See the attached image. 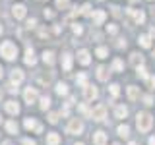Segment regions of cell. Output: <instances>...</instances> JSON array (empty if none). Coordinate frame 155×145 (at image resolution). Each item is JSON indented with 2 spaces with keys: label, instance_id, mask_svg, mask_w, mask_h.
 Returning a JSON list of instances; mask_svg holds the SVG:
<instances>
[{
  "label": "cell",
  "instance_id": "39",
  "mask_svg": "<svg viewBox=\"0 0 155 145\" xmlns=\"http://www.w3.org/2000/svg\"><path fill=\"white\" fill-rule=\"evenodd\" d=\"M107 31H109L110 35H114V33H116V25H109V27H107Z\"/></svg>",
  "mask_w": 155,
  "mask_h": 145
},
{
  "label": "cell",
  "instance_id": "38",
  "mask_svg": "<svg viewBox=\"0 0 155 145\" xmlns=\"http://www.w3.org/2000/svg\"><path fill=\"white\" fill-rule=\"evenodd\" d=\"M147 85L149 87H155V76H147Z\"/></svg>",
  "mask_w": 155,
  "mask_h": 145
},
{
  "label": "cell",
  "instance_id": "6",
  "mask_svg": "<svg viewBox=\"0 0 155 145\" xmlns=\"http://www.w3.org/2000/svg\"><path fill=\"white\" fill-rule=\"evenodd\" d=\"M23 99H25L27 105L35 103V101H37V91H35V87H27V89L23 91Z\"/></svg>",
  "mask_w": 155,
  "mask_h": 145
},
{
  "label": "cell",
  "instance_id": "42",
  "mask_svg": "<svg viewBox=\"0 0 155 145\" xmlns=\"http://www.w3.org/2000/svg\"><path fill=\"white\" fill-rule=\"evenodd\" d=\"M81 31H84V29H81V25H78V23H76V25H74V33H78V35H80Z\"/></svg>",
  "mask_w": 155,
  "mask_h": 145
},
{
  "label": "cell",
  "instance_id": "4",
  "mask_svg": "<svg viewBox=\"0 0 155 145\" xmlns=\"http://www.w3.org/2000/svg\"><path fill=\"white\" fill-rule=\"evenodd\" d=\"M105 114H107V108H105V105H97L93 110H91V118L97 120V122H101V120L105 118Z\"/></svg>",
  "mask_w": 155,
  "mask_h": 145
},
{
  "label": "cell",
  "instance_id": "13",
  "mask_svg": "<svg viewBox=\"0 0 155 145\" xmlns=\"http://www.w3.org/2000/svg\"><path fill=\"white\" fill-rule=\"evenodd\" d=\"M130 64H132L134 68L142 66V64H143V58H142V54H138V52H132V54H130Z\"/></svg>",
  "mask_w": 155,
  "mask_h": 145
},
{
  "label": "cell",
  "instance_id": "19",
  "mask_svg": "<svg viewBox=\"0 0 155 145\" xmlns=\"http://www.w3.org/2000/svg\"><path fill=\"white\" fill-rule=\"evenodd\" d=\"M23 81V72L21 70H12V83H21Z\"/></svg>",
  "mask_w": 155,
  "mask_h": 145
},
{
  "label": "cell",
  "instance_id": "51",
  "mask_svg": "<svg viewBox=\"0 0 155 145\" xmlns=\"http://www.w3.org/2000/svg\"><path fill=\"white\" fill-rule=\"evenodd\" d=\"M76 145H84V143H76Z\"/></svg>",
  "mask_w": 155,
  "mask_h": 145
},
{
  "label": "cell",
  "instance_id": "21",
  "mask_svg": "<svg viewBox=\"0 0 155 145\" xmlns=\"http://www.w3.org/2000/svg\"><path fill=\"white\" fill-rule=\"evenodd\" d=\"M138 97H140V91H138V87L130 85V87H128V99H130V101H136Z\"/></svg>",
  "mask_w": 155,
  "mask_h": 145
},
{
  "label": "cell",
  "instance_id": "25",
  "mask_svg": "<svg viewBox=\"0 0 155 145\" xmlns=\"http://www.w3.org/2000/svg\"><path fill=\"white\" fill-rule=\"evenodd\" d=\"M95 54L99 56V58H107V54H109V48H105V47H99L95 50Z\"/></svg>",
  "mask_w": 155,
  "mask_h": 145
},
{
  "label": "cell",
  "instance_id": "56",
  "mask_svg": "<svg viewBox=\"0 0 155 145\" xmlns=\"http://www.w3.org/2000/svg\"><path fill=\"white\" fill-rule=\"evenodd\" d=\"M153 56H155V54H153Z\"/></svg>",
  "mask_w": 155,
  "mask_h": 145
},
{
  "label": "cell",
  "instance_id": "14",
  "mask_svg": "<svg viewBox=\"0 0 155 145\" xmlns=\"http://www.w3.org/2000/svg\"><path fill=\"white\" fill-rule=\"evenodd\" d=\"M93 141H95V145H105V143H107L105 132H95V134H93Z\"/></svg>",
  "mask_w": 155,
  "mask_h": 145
},
{
  "label": "cell",
  "instance_id": "2",
  "mask_svg": "<svg viewBox=\"0 0 155 145\" xmlns=\"http://www.w3.org/2000/svg\"><path fill=\"white\" fill-rule=\"evenodd\" d=\"M0 54L6 58V60H14V58L18 56V47L14 45L12 41H4L2 45H0Z\"/></svg>",
  "mask_w": 155,
  "mask_h": 145
},
{
  "label": "cell",
  "instance_id": "52",
  "mask_svg": "<svg viewBox=\"0 0 155 145\" xmlns=\"http://www.w3.org/2000/svg\"><path fill=\"white\" fill-rule=\"evenodd\" d=\"M130 145H136V143H134V141H132V143H130Z\"/></svg>",
  "mask_w": 155,
  "mask_h": 145
},
{
  "label": "cell",
  "instance_id": "17",
  "mask_svg": "<svg viewBox=\"0 0 155 145\" xmlns=\"http://www.w3.org/2000/svg\"><path fill=\"white\" fill-rule=\"evenodd\" d=\"M35 62H37V58H35L33 48H27V52H25V64H27V66H33Z\"/></svg>",
  "mask_w": 155,
  "mask_h": 145
},
{
  "label": "cell",
  "instance_id": "33",
  "mask_svg": "<svg viewBox=\"0 0 155 145\" xmlns=\"http://www.w3.org/2000/svg\"><path fill=\"white\" fill-rule=\"evenodd\" d=\"M118 93H120L118 85H116V83H113V85H110V95H113V97H118Z\"/></svg>",
  "mask_w": 155,
  "mask_h": 145
},
{
  "label": "cell",
  "instance_id": "20",
  "mask_svg": "<svg viewBox=\"0 0 155 145\" xmlns=\"http://www.w3.org/2000/svg\"><path fill=\"white\" fill-rule=\"evenodd\" d=\"M60 143V135L58 134H48L47 135V145H58Z\"/></svg>",
  "mask_w": 155,
  "mask_h": 145
},
{
  "label": "cell",
  "instance_id": "44",
  "mask_svg": "<svg viewBox=\"0 0 155 145\" xmlns=\"http://www.w3.org/2000/svg\"><path fill=\"white\" fill-rule=\"evenodd\" d=\"M52 16H54V14H52V12H51V10H48V12H47V10H45V18H48V19H51Z\"/></svg>",
  "mask_w": 155,
  "mask_h": 145
},
{
  "label": "cell",
  "instance_id": "31",
  "mask_svg": "<svg viewBox=\"0 0 155 145\" xmlns=\"http://www.w3.org/2000/svg\"><path fill=\"white\" fill-rule=\"evenodd\" d=\"M138 76L143 77V79H147V70H145L143 66H138Z\"/></svg>",
  "mask_w": 155,
  "mask_h": 145
},
{
  "label": "cell",
  "instance_id": "10",
  "mask_svg": "<svg viewBox=\"0 0 155 145\" xmlns=\"http://www.w3.org/2000/svg\"><path fill=\"white\" fill-rule=\"evenodd\" d=\"M89 60H91V58H89V52H87L85 48L78 52V62H80L81 66H87V64H89Z\"/></svg>",
  "mask_w": 155,
  "mask_h": 145
},
{
  "label": "cell",
  "instance_id": "34",
  "mask_svg": "<svg viewBox=\"0 0 155 145\" xmlns=\"http://www.w3.org/2000/svg\"><path fill=\"white\" fill-rule=\"evenodd\" d=\"M48 122H51V124H56L58 122V114L56 112H51V114H48Z\"/></svg>",
  "mask_w": 155,
  "mask_h": 145
},
{
  "label": "cell",
  "instance_id": "54",
  "mask_svg": "<svg viewBox=\"0 0 155 145\" xmlns=\"http://www.w3.org/2000/svg\"><path fill=\"white\" fill-rule=\"evenodd\" d=\"M114 145H120V143H114Z\"/></svg>",
  "mask_w": 155,
  "mask_h": 145
},
{
  "label": "cell",
  "instance_id": "43",
  "mask_svg": "<svg viewBox=\"0 0 155 145\" xmlns=\"http://www.w3.org/2000/svg\"><path fill=\"white\" fill-rule=\"evenodd\" d=\"M23 145H35V141L33 139H23Z\"/></svg>",
  "mask_w": 155,
  "mask_h": 145
},
{
  "label": "cell",
  "instance_id": "32",
  "mask_svg": "<svg viewBox=\"0 0 155 145\" xmlns=\"http://www.w3.org/2000/svg\"><path fill=\"white\" fill-rule=\"evenodd\" d=\"M113 70H114V72H120V70H122V62H120L118 58L113 62Z\"/></svg>",
  "mask_w": 155,
  "mask_h": 145
},
{
  "label": "cell",
  "instance_id": "41",
  "mask_svg": "<svg viewBox=\"0 0 155 145\" xmlns=\"http://www.w3.org/2000/svg\"><path fill=\"white\" fill-rule=\"evenodd\" d=\"M143 101H145V105H153V99H151L149 95H145V97H143Z\"/></svg>",
  "mask_w": 155,
  "mask_h": 145
},
{
  "label": "cell",
  "instance_id": "29",
  "mask_svg": "<svg viewBox=\"0 0 155 145\" xmlns=\"http://www.w3.org/2000/svg\"><path fill=\"white\" fill-rule=\"evenodd\" d=\"M48 106H51V99H48V97H43V99H41V108L47 110Z\"/></svg>",
  "mask_w": 155,
  "mask_h": 145
},
{
  "label": "cell",
  "instance_id": "55",
  "mask_svg": "<svg viewBox=\"0 0 155 145\" xmlns=\"http://www.w3.org/2000/svg\"><path fill=\"white\" fill-rule=\"evenodd\" d=\"M4 145H10V143H4Z\"/></svg>",
  "mask_w": 155,
  "mask_h": 145
},
{
  "label": "cell",
  "instance_id": "24",
  "mask_svg": "<svg viewBox=\"0 0 155 145\" xmlns=\"http://www.w3.org/2000/svg\"><path fill=\"white\" fill-rule=\"evenodd\" d=\"M140 45H142L143 48H149L151 47V41H149L147 35H140Z\"/></svg>",
  "mask_w": 155,
  "mask_h": 145
},
{
  "label": "cell",
  "instance_id": "16",
  "mask_svg": "<svg viewBox=\"0 0 155 145\" xmlns=\"http://www.w3.org/2000/svg\"><path fill=\"white\" fill-rule=\"evenodd\" d=\"M97 79H101V81H107V79H109V70H107L105 66H99V68H97Z\"/></svg>",
  "mask_w": 155,
  "mask_h": 145
},
{
  "label": "cell",
  "instance_id": "40",
  "mask_svg": "<svg viewBox=\"0 0 155 145\" xmlns=\"http://www.w3.org/2000/svg\"><path fill=\"white\" fill-rule=\"evenodd\" d=\"M35 25H37V19H29V21H27V27H29V29L35 27Z\"/></svg>",
  "mask_w": 155,
  "mask_h": 145
},
{
  "label": "cell",
  "instance_id": "1",
  "mask_svg": "<svg viewBox=\"0 0 155 145\" xmlns=\"http://www.w3.org/2000/svg\"><path fill=\"white\" fill-rule=\"evenodd\" d=\"M136 126H138V130L142 134L149 132V130H151V126H153L151 114H149V112H138V116H136Z\"/></svg>",
  "mask_w": 155,
  "mask_h": 145
},
{
  "label": "cell",
  "instance_id": "7",
  "mask_svg": "<svg viewBox=\"0 0 155 145\" xmlns=\"http://www.w3.org/2000/svg\"><path fill=\"white\" fill-rule=\"evenodd\" d=\"M25 128H27V130H35L37 134H41V132H43V126H41V124H37V122H35V118H25Z\"/></svg>",
  "mask_w": 155,
  "mask_h": 145
},
{
  "label": "cell",
  "instance_id": "22",
  "mask_svg": "<svg viewBox=\"0 0 155 145\" xmlns=\"http://www.w3.org/2000/svg\"><path fill=\"white\" fill-rule=\"evenodd\" d=\"M126 114H128V108H126V106H116V108H114V116H116V118H126Z\"/></svg>",
  "mask_w": 155,
  "mask_h": 145
},
{
  "label": "cell",
  "instance_id": "49",
  "mask_svg": "<svg viewBox=\"0 0 155 145\" xmlns=\"http://www.w3.org/2000/svg\"><path fill=\"white\" fill-rule=\"evenodd\" d=\"M0 99H2V91H0Z\"/></svg>",
  "mask_w": 155,
  "mask_h": 145
},
{
  "label": "cell",
  "instance_id": "48",
  "mask_svg": "<svg viewBox=\"0 0 155 145\" xmlns=\"http://www.w3.org/2000/svg\"><path fill=\"white\" fill-rule=\"evenodd\" d=\"M0 77H2V66H0Z\"/></svg>",
  "mask_w": 155,
  "mask_h": 145
},
{
  "label": "cell",
  "instance_id": "36",
  "mask_svg": "<svg viewBox=\"0 0 155 145\" xmlns=\"http://www.w3.org/2000/svg\"><path fill=\"white\" fill-rule=\"evenodd\" d=\"M80 112H81V114H85V116H91V112H89V108H87L85 105H80Z\"/></svg>",
  "mask_w": 155,
  "mask_h": 145
},
{
  "label": "cell",
  "instance_id": "46",
  "mask_svg": "<svg viewBox=\"0 0 155 145\" xmlns=\"http://www.w3.org/2000/svg\"><path fill=\"white\" fill-rule=\"evenodd\" d=\"M149 37H153V39H155V27L149 29Z\"/></svg>",
  "mask_w": 155,
  "mask_h": 145
},
{
  "label": "cell",
  "instance_id": "18",
  "mask_svg": "<svg viewBox=\"0 0 155 145\" xmlns=\"http://www.w3.org/2000/svg\"><path fill=\"white\" fill-rule=\"evenodd\" d=\"M6 110L10 114H18L19 112V105L16 103V101H8V103H6Z\"/></svg>",
  "mask_w": 155,
  "mask_h": 145
},
{
  "label": "cell",
  "instance_id": "3",
  "mask_svg": "<svg viewBox=\"0 0 155 145\" xmlns=\"http://www.w3.org/2000/svg\"><path fill=\"white\" fill-rule=\"evenodd\" d=\"M66 132L72 134V135L81 134V132H84V124H81V120H78V118L70 120V122H68V126H66Z\"/></svg>",
  "mask_w": 155,
  "mask_h": 145
},
{
  "label": "cell",
  "instance_id": "23",
  "mask_svg": "<svg viewBox=\"0 0 155 145\" xmlns=\"http://www.w3.org/2000/svg\"><path fill=\"white\" fill-rule=\"evenodd\" d=\"M6 130H8V134H18V124L14 120H10V122H6Z\"/></svg>",
  "mask_w": 155,
  "mask_h": 145
},
{
  "label": "cell",
  "instance_id": "9",
  "mask_svg": "<svg viewBox=\"0 0 155 145\" xmlns=\"http://www.w3.org/2000/svg\"><path fill=\"white\" fill-rule=\"evenodd\" d=\"M12 14H14V18H16V19H23V18H25V6H23V4L14 6L12 8Z\"/></svg>",
  "mask_w": 155,
  "mask_h": 145
},
{
  "label": "cell",
  "instance_id": "15",
  "mask_svg": "<svg viewBox=\"0 0 155 145\" xmlns=\"http://www.w3.org/2000/svg\"><path fill=\"white\" fill-rule=\"evenodd\" d=\"M43 62L48 64V66H52V64H54V52H52V50H45V52H43Z\"/></svg>",
  "mask_w": 155,
  "mask_h": 145
},
{
  "label": "cell",
  "instance_id": "26",
  "mask_svg": "<svg viewBox=\"0 0 155 145\" xmlns=\"http://www.w3.org/2000/svg\"><path fill=\"white\" fill-rule=\"evenodd\" d=\"M128 134H130V128L128 126H118V135H122V137H128Z\"/></svg>",
  "mask_w": 155,
  "mask_h": 145
},
{
  "label": "cell",
  "instance_id": "45",
  "mask_svg": "<svg viewBox=\"0 0 155 145\" xmlns=\"http://www.w3.org/2000/svg\"><path fill=\"white\" fill-rule=\"evenodd\" d=\"M116 45H118L120 48H122V47H126V41H122V39H118V43H116Z\"/></svg>",
  "mask_w": 155,
  "mask_h": 145
},
{
  "label": "cell",
  "instance_id": "37",
  "mask_svg": "<svg viewBox=\"0 0 155 145\" xmlns=\"http://www.w3.org/2000/svg\"><path fill=\"white\" fill-rule=\"evenodd\" d=\"M8 91H10V93H16V95H18V83H10V85H8Z\"/></svg>",
  "mask_w": 155,
  "mask_h": 145
},
{
  "label": "cell",
  "instance_id": "11",
  "mask_svg": "<svg viewBox=\"0 0 155 145\" xmlns=\"http://www.w3.org/2000/svg\"><path fill=\"white\" fill-rule=\"evenodd\" d=\"M91 18H93V23H95V25H101V23L105 21L107 14L103 12V10H97V12H93V16H91Z\"/></svg>",
  "mask_w": 155,
  "mask_h": 145
},
{
  "label": "cell",
  "instance_id": "8",
  "mask_svg": "<svg viewBox=\"0 0 155 145\" xmlns=\"http://www.w3.org/2000/svg\"><path fill=\"white\" fill-rule=\"evenodd\" d=\"M128 14L134 18L136 23H143V21H145V14L142 12V10H128Z\"/></svg>",
  "mask_w": 155,
  "mask_h": 145
},
{
  "label": "cell",
  "instance_id": "27",
  "mask_svg": "<svg viewBox=\"0 0 155 145\" xmlns=\"http://www.w3.org/2000/svg\"><path fill=\"white\" fill-rule=\"evenodd\" d=\"M56 93H58V95H66V93H68L66 83H58V85H56Z\"/></svg>",
  "mask_w": 155,
  "mask_h": 145
},
{
  "label": "cell",
  "instance_id": "47",
  "mask_svg": "<svg viewBox=\"0 0 155 145\" xmlns=\"http://www.w3.org/2000/svg\"><path fill=\"white\" fill-rule=\"evenodd\" d=\"M149 145H155V137H149Z\"/></svg>",
  "mask_w": 155,
  "mask_h": 145
},
{
  "label": "cell",
  "instance_id": "28",
  "mask_svg": "<svg viewBox=\"0 0 155 145\" xmlns=\"http://www.w3.org/2000/svg\"><path fill=\"white\" fill-rule=\"evenodd\" d=\"M56 6L60 10H68L70 8V2H68V0H56Z\"/></svg>",
  "mask_w": 155,
  "mask_h": 145
},
{
  "label": "cell",
  "instance_id": "53",
  "mask_svg": "<svg viewBox=\"0 0 155 145\" xmlns=\"http://www.w3.org/2000/svg\"><path fill=\"white\" fill-rule=\"evenodd\" d=\"M130 2H136V0H130Z\"/></svg>",
  "mask_w": 155,
  "mask_h": 145
},
{
  "label": "cell",
  "instance_id": "5",
  "mask_svg": "<svg viewBox=\"0 0 155 145\" xmlns=\"http://www.w3.org/2000/svg\"><path fill=\"white\" fill-rule=\"evenodd\" d=\"M97 95H99L97 87H93V85H85V87H84V97H85V101H93V99H97Z\"/></svg>",
  "mask_w": 155,
  "mask_h": 145
},
{
  "label": "cell",
  "instance_id": "50",
  "mask_svg": "<svg viewBox=\"0 0 155 145\" xmlns=\"http://www.w3.org/2000/svg\"><path fill=\"white\" fill-rule=\"evenodd\" d=\"M0 33H2V25H0Z\"/></svg>",
  "mask_w": 155,
  "mask_h": 145
},
{
  "label": "cell",
  "instance_id": "12",
  "mask_svg": "<svg viewBox=\"0 0 155 145\" xmlns=\"http://www.w3.org/2000/svg\"><path fill=\"white\" fill-rule=\"evenodd\" d=\"M62 68H64V72L72 70V54H68V52L62 54Z\"/></svg>",
  "mask_w": 155,
  "mask_h": 145
},
{
  "label": "cell",
  "instance_id": "30",
  "mask_svg": "<svg viewBox=\"0 0 155 145\" xmlns=\"http://www.w3.org/2000/svg\"><path fill=\"white\" fill-rule=\"evenodd\" d=\"M78 83H80L81 87H85L87 85V76L85 74H80V76H78Z\"/></svg>",
  "mask_w": 155,
  "mask_h": 145
},
{
  "label": "cell",
  "instance_id": "35",
  "mask_svg": "<svg viewBox=\"0 0 155 145\" xmlns=\"http://www.w3.org/2000/svg\"><path fill=\"white\" fill-rule=\"evenodd\" d=\"M89 10H91V6H89V4H85V6H81V8H80V14L87 16V14H89Z\"/></svg>",
  "mask_w": 155,
  "mask_h": 145
}]
</instances>
